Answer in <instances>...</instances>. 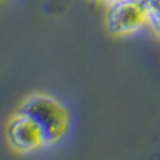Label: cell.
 <instances>
[{"mask_svg":"<svg viewBox=\"0 0 160 160\" xmlns=\"http://www.w3.org/2000/svg\"><path fill=\"white\" fill-rule=\"evenodd\" d=\"M24 112L37 128L42 131L47 148L64 139L71 127V112L66 106L50 95H32L21 106Z\"/></svg>","mask_w":160,"mask_h":160,"instance_id":"6da1fadb","label":"cell"},{"mask_svg":"<svg viewBox=\"0 0 160 160\" xmlns=\"http://www.w3.org/2000/svg\"><path fill=\"white\" fill-rule=\"evenodd\" d=\"M7 139L8 144L19 154H31L47 148L42 131L21 111L13 115L7 125Z\"/></svg>","mask_w":160,"mask_h":160,"instance_id":"3957f363","label":"cell"},{"mask_svg":"<svg viewBox=\"0 0 160 160\" xmlns=\"http://www.w3.org/2000/svg\"><path fill=\"white\" fill-rule=\"evenodd\" d=\"M148 26V11L142 0H122L109 7L106 29L109 34L123 37Z\"/></svg>","mask_w":160,"mask_h":160,"instance_id":"7a4b0ae2","label":"cell"},{"mask_svg":"<svg viewBox=\"0 0 160 160\" xmlns=\"http://www.w3.org/2000/svg\"><path fill=\"white\" fill-rule=\"evenodd\" d=\"M95 2H99V3H106L108 7H111V5H114V3H117V2H122V0H95Z\"/></svg>","mask_w":160,"mask_h":160,"instance_id":"5b68a950","label":"cell"},{"mask_svg":"<svg viewBox=\"0 0 160 160\" xmlns=\"http://www.w3.org/2000/svg\"><path fill=\"white\" fill-rule=\"evenodd\" d=\"M148 11V26L160 37V0H144Z\"/></svg>","mask_w":160,"mask_h":160,"instance_id":"277c9868","label":"cell"},{"mask_svg":"<svg viewBox=\"0 0 160 160\" xmlns=\"http://www.w3.org/2000/svg\"><path fill=\"white\" fill-rule=\"evenodd\" d=\"M142 2H144V0H142Z\"/></svg>","mask_w":160,"mask_h":160,"instance_id":"8992f818","label":"cell"}]
</instances>
